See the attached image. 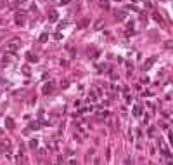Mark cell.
<instances>
[{
    "label": "cell",
    "mask_w": 173,
    "mask_h": 165,
    "mask_svg": "<svg viewBox=\"0 0 173 165\" xmlns=\"http://www.w3.org/2000/svg\"><path fill=\"white\" fill-rule=\"evenodd\" d=\"M90 103H94V101H97V96H95V90H90L88 92V97H86Z\"/></svg>",
    "instance_id": "7"
},
{
    "label": "cell",
    "mask_w": 173,
    "mask_h": 165,
    "mask_svg": "<svg viewBox=\"0 0 173 165\" xmlns=\"http://www.w3.org/2000/svg\"><path fill=\"white\" fill-rule=\"evenodd\" d=\"M0 134H2V129H0Z\"/></svg>",
    "instance_id": "24"
},
{
    "label": "cell",
    "mask_w": 173,
    "mask_h": 165,
    "mask_svg": "<svg viewBox=\"0 0 173 165\" xmlns=\"http://www.w3.org/2000/svg\"><path fill=\"white\" fill-rule=\"evenodd\" d=\"M111 78H113V80H118V75H116L114 71H111Z\"/></svg>",
    "instance_id": "22"
},
{
    "label": "cell",
    "mask_w": 173,
    "mask_h": 165,
    "mask_svg": "<svg viewBox=\"0 0 173 165\" xmlns=\"http://www.w3.org/2000/svg\"><path fill=\"white\" fill-rule=\"evenodd\" d=\"M5 125L9 127V129H12V127H14V120H12V118H5Z\"/></svg>",
    "instance_id": "12"
},
{
    "label": "cell",
    "mask_w": 173,
    "mask_h": 165,
    "mask_svg": "<svg viewBox=\"0 0 173 165\" xmlns=\"http://www.w3.org/2000/svg\"><path fill=\"white\" fill-rule=\"evenodd\" d=\"M37 146H38V141L37 139H31L29 141V148H37Z\"/></svg>",
    "instance_id": "13"
},
{
    "label": "cell",
    "mask_w": 173,
    "mask_h": 165,
    "mask_svg": "<svg viewBox=\"0 0 173 165\" xmlns=\"http://www.w3.org/2000/svg\"><path fill=\"white\" fill-rule=\"evenodd\" d=\"M38 122H33V123H29V129H31V130H33V129H38Z\"/></svg>",
    "instance_id": "18"
},
{
    "label": "cell",
    "mask_w": 173,
    "mask_h": 165,
    "mask_svg": "<svg viewBox=\"0 0 173 165\" xmlns=\"http://www.w3.org/2000/svg\"><path fill=\"white\" fill-rule=\"evenodd\" d=\"M59 18V14H57V10H50V14H48V21L50 23H56Z\"/></svg>",
    "instance_id": "3"
},
{
    "label": "cell",
    "mask_w": 173,
    "mask_h": 165,
    "mask_svg": "<svg viewBox=\"0 0 173 165\" xmlns=\"http://www.w3.org/2000/svg\"><path fill=\"white\" fill-rule=\"evenodd\" d=\"M23 73H24L26 77H29V75H31V71H29V68H28V66H23Z\"/></svg>",
    "instance_id": "16"
},
{
    "label": "cell",
    "mask_w": 173,
    "mask_h": 165,
    "mask_svg": "<svg viewBox=\"0 0 173 165\" xmlns=\"http://www.w3.org/2000/svg\"><path fill=\"white\" fill-rule=\"evenodd\" d=\"M156 61H158V58H156V56L149 58V59H147V61L144 63V70H151V68H152V64L156 63Z\"/></svg>",
    "instance_id": "2"
},
{
    "label": "cell",
    "mask_w": 173,
    "mask_h": 165,
    "mask_svg": "<svg viewBox=\"0 0 173 165\" xmlns=\"http://www.w3.org/2000/svg\"><path fill=\"white\" fill-rule=\"evenodd\" d=\"M100 26H102V21H97L95 23V30H100Z\"/></svg>",
    "instance_id": "21"
},
{
    "label": "cell",
    "mask_w": 173,
    "mask_h": 165,
    "mask_svg": "<svg viewBox=\"0 0 173 165\" xmlns=\"http://www.w3.org/2000/svg\"><path fill=\"white\" fill-rule=\"evenodd\" d=\"M97 117L99 118H106V117H109V111H107V109H100V111H97Z\"/></svg>",
    "instance_id": "8"
},
{
    "label": "cell",
    "mask_w": 173,
    "mask_h": 165,
    "mask_svg": "<svg viewBox=\"0 0 173 165\" xmlns=\"http://www.w3.org/2000/svg\"><path fill=\"white\" fill-rule=\"evenodd\" d=\"M16 23H18V24H24V16H23V12H18V14H16Z\"/></svg>",
    "instance_id": "5"
},
{
    "label": "cell",
    "mask_w": 173,
    "mask_h": 165,
    "mask_svg": "<svg viewBox=\"0 0 173 165\" xmlns=\"http://www.w3.org/2000/svg\"><path fill=\"white\" fill-rule=\"evenodd\" d=\"M26 58H28L29 63H37V61H38V58H37L35 54H31V52H28V54H26Z\"/></svg>",
    "instance_id": "9"
},
{
    "label": "cell",
    "mask_w": 173,
    "mask_h": 165,
    "mask_svg": "<svg viewBox=\"0 0 173 165\" xmlns=\"http://www.w3.org/2000/svg\"><path fill=\"white\" fill-rule=\"evenodd\" d=\"M0 23H2V19H0Z\"/></svg>",
    "instance_id": "25"
},
{
    "label": "cell",
    "mask_w": 173,
    "mask_h": 165,
    "mask_svg": "<svg viewBox=\"0 0 173 165\" xmlns=\"http://www.w3.org/2000/svg\"><path fill=\"white\" fill-rule=\"evenodd\" d=\"M19 45H21V40L19 38H12L10 42H7V52H9V54L16 52V50L19 49Z\"/></svg>",
    "instance_id": "1"
},
{
    "label": "cell",
    "mask_w": 173,
    "mask_h": 165,
    "mask_svg": "<svg viewBox=\"0 0 173 165\" xmlns=\"http://www.w3.org/2000/svg\"><path fill=\"white\" fill-rule=\"evenodd\" d=\"M47 40H48L47 33H42V35H40V42H47Z\"/></svg>",
    "instance_id": "15"
},
{
    "label": "cell",
    "mask_w": 173,
    "mask_h": 165,
    "mask_svg": "<svg viewBox=\"0 0 173 165\" xmlns=\"http://www.w3.org/2000/svg\"><path fill=\"white\" fill-rule=\"evenodd\" d=\"M69 2H71V0H61L59 4H61V5H66V4H69Z\"/></svg>",
    "instance_id": "23"
},
{
    "label": "cell",
    "mask_w": 173,
    "mask_h": 165,
    "mask_svg": "<svg viewBox=\"0 0 173 165\" xmlns=\"http://www.w3.org/2000/svg\"><path fill=\"white\" fill-rule=\"evenodd\" d=\"M125 18H126V12H125V10L118 12V19H125Z\"/></svg>",
    "instance_id": "17"
},
{
    "label": "cell",
    "mask_w": 173,
    "mask_h": 165,
    "mask_svg": "<svg viewBox=\"0 0 173 165\" xmlns=\"http://www.w3.org/2000/svg\"><path fill=\"white\" fill-rule=\"evenodd\" d=\"M100 7H104V9H109V4H107V2H100Z\"/></svg>",
    "instance_id": "20"
},
{
    "label": "cell",
    "mask_w": 173,
    "mask_h": 165,
    "mask_svg": "<svg viewBox=\"0 0 173 165\" xmlns=\"http://www.w3.org/2000/svg\"><path fill=\"white\" fill-rule=\"evenodd\" d=\"M86 24H88V21L83 19V21H80V24H78V26H80V28H83V26H86Z\"/></svg>",
    "instance_id": "19"
},
{
    "label": "cell",
    "mask_w": 173,
    "mask_h": 165,
    "mask_svg": "<svg viewBox=\"0 0 173 165\" xmlns=\"http://www.w3.org/2000/svg\"><path fill=\"white\" fill-rule=\"evenodd\" d=\"M154 132H156V129H154V127H149V130H147V136L152 137V136H154Z\"/></svg>",
    "instance_id": "14"
},
{
    "label": "cell",
    "mask_w": 173,
    "mask_h": 165,
    "mask_svg": "<svg viewBox=\"0 0 173 165\" xmlns=\"http://www.w3.org/2000/svg\"><path fill=\"white\" fill-rule=\"evenodd\" d=\"M52 89H54V85H52V84L48 82V84H45V85H43L42 92H43V94H50V92H52Z\"/></svg>",
    "instance_id": "4"
},
{
    "label": "cell",
    "mask_w": 173,
    "mask_h": 165,
    "mask_svg": "<svg viewBox=\"0 0 173 165\" xmlns=\"http://www.w3.org/2000/svg\"><path fill=\"white\" fill-rule=\"evenodd\" d=\"M154 19L158 21V23H161V24H164V19H163V16H161L159 12H154Z\"/></svg>",
    "instance_id": "10"
},
{
    "label": "cell",
    "mask_w": 173,
    "mask_h": 165,
    "mask_svg": "<svg viewBox=\"0 0 173 165\" xmlns=\"http://www.w3.org/2000/svg\"><path fill=\"white\" fill-rule=\"evenodd\" d=\"M9 141H0V151H7L9 149Z\"/></svg>",
    "instance_id": "6"
},
{
    "label": "cell",
    "mask_w": 173,
    "mask_h": 165,
    "mask_svg": "<svg viewBox=\"0 0 173 165\" xmlns=\"http://www.w3.org/2000/svg\"><path fill=\"white\" fill-rule=\"evenodd\" d=\"M140 113H142L140 106H133V115H135V117H140Z\"/></svg>",
    "instance_id": "11"
}]
</instances>
